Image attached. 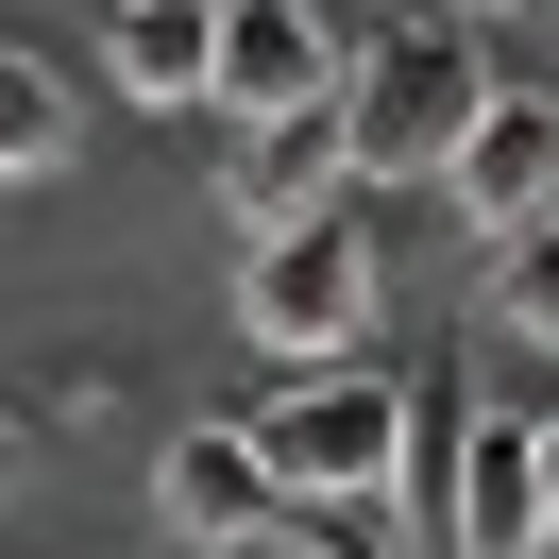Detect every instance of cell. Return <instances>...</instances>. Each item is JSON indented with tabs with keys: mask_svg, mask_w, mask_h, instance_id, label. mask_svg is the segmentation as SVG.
Masks as SVG:
<instances>
[{
	"mask_svg": "<svg viewBox=\"0 0 559 559\" xmlns=\"http://www.w3.org/2000/svg\"><path fill=\"white\" fill-rule=\"evenodd\" d=\"M373 288H390L373 221H356V204H306V221H272V238H238V340L288 356V373H356Z\"/></svg>",
	"mask_w": 559,
	"mask_h": 559,
	"instance_id": "6da1fadb",
	"label": "cell"
},
{
	"mask_svg": "<svg viewBox=\"0 0 559 559\" xmlns=\"http://www.w3.org/2000/svg\"><path fill=\"white\" fill-rule=\"evenodd\" d=\"M254 457L288 475V509H390L407 491V390L390 373H288L254 407Z\"/></svg>",
	"mask_w": 559,
	"mask_h": 559,
	"instance_id": "7a4b0ae2",
	"label": "cell"
},
{
	"mask_svg": "<svg viewBox=\"0 0 559 559\" xmlns=\"http://www.w3.org/2000/svg\"><path fill=\"white\" fill-rule=\"evenodd\" d=\"M340 103H356V187H441L457 136L491 119V69H475L457 35H373Z\"/></svg>",
	"mask_w": 559,
	"mask_h": 559,
	"instance_id": "3957f363",
	"label": "cell"
},
{
	"mask_svg": "<svg viewBox=\"0 0 559 559\" xmlns=\"http://www.w3.org/2000/svg\"><path fill=\"white\" fill-rule=\"evenodd\" d=\"M340 17L322 0H221V119H306V103H340Z\"/></svg>",
	"mask_w": 559,
	"mask_h": 559,
	"instance_id": "277c9868",
	"label": "cell"
},
{
	"mask_svg": "<svg viewBox=\"0 0 559 559\" xmlns=\"http://www.w3.org/2000/svg\"><path fill=\"white\" fill-rule=\"evenodd\" d=\"M441 543L457 559H543L559 509H543V424H457V475H441Z\"/></svg>",
	"mask_w": 559,
	"mask_h": 559,
	"instance_id": "5b68a950",
	"label": "cell"
},
{
	"mask_svg": "<svg viewBox=\"0 0 559 559\" xmlns=\"http://www.w3.org/2000/svg\"><path fill=\"white\" fill-rule=\"evenodd\" d=\"M457 221L475 238H525V221H559V85H491V119L457 136Z\"/></svg>",
	"mask_w": 559,
	"mask_h": 559,
	"instance_id": "8992f818",
	"label": "cell"
},
{
	"mask_svg": "<svg viewBox=\"0 0 559 559\" xmlns=\"http://www.w3.org/2000/svg\"><path fill=\"white\" fill-rule=\"evenodd\" d=\"M153 509H170L187 559H221V543H254V525H288V475L254 457V424H187V441L153 457Z\"/></svg>",
	"mask_w": 559,
	"mask_h": 559,
	"instance_id": "52a82bcc",
	"label": "cell"
},
{
	"mask_svg": "<svg viewBox=\"0 0 559 559\" xmlns=\"http://www.w3.org/2000/svg\"><path fill=\"white\" fill-rule=\"evenodd\" d=\"M340 187H356V103H306V119H254V136H238L221 204H238V238H272V221L340 204Z\"/></svg>",
	"mask_w": 559,
	"mask_h": 559,
	"instance_id": "ba28073f",
	"label": "cell"
},
{
	"mask_svg": "<svg viewBox=\"0 0 559 559\" xmlns=\"http://www.w3.org/2000/svg\"><path fill=\"white\" fill-rule=\"evenodd\" d=\"M103 69L136 85V103H221V0H119Z\"/></svg>",
	"mask_w": 559,
	"mask_h": 559,
	"instance_id": "9c48e42d",
	"label": "cell"
},
{
	"mask_svg": "<svg viewBox=\"0 0 559 559\" xmlns=\"http://www.w3.org/2000/svg\"><path fill=\"white\" fill-rule=\"evenodd\" d=\"M85 136V103H69V69H51L35 35H0V187H35L51 153Z\"/></svg>",
	"mask_w": 559,
	"mask_h": 559,
	"instance_id": "30bf717a",
	"label": "cell"
},
{
	"mask_svg": "<svg viewBox=\"0 0 559 559\" xmlns=\"http://www.w3.org/2000/svg\"><path fill=\"white\" fill-rule=\"evenodd\" d=\"M221 559H340L322 525H254V543H221Z\"/></svg>",
	"mask_w": 559,
	"mask_h": 559,
	"instance_id": "8fae6325",
	"label": "cell"
},
{
	"mask_svg": "<svg viewBox=\"0 0 559 559\" xmlns=\"http://www.w3.org/2000/svg\"><path fill=\"white\" fill-rule=\"evenodd\" d=\"M17 475H35V457H17V407H0V491H17Z\"/></svg>",
	"mask_w": 559,
	"mask_h": 559,
	"instance_id": "7c38bea8",
	"label": "cell"
},
{
	"mask_svg": "<svg viewBox=\"0 0 559 559\" xmlns=\"http://www.w3.org/2000/svg\"><path fill=\"white\" fill-rule=\"evenodd\" d=\"M543 509H559V424H543Z\"/></svg>",
	"mask_w": 559,
	"mask_h": 559,
	"instance_id": "4fadbf2b",
	"label": "cell"
},
{
	"mask_svg": "<svg viewBox=\"0 0 559 559\" xmlns=\"http://www.w3.org/2000/svg\"><path fill=\"white\" fill-rule=\"evenodd\" d=\"M441 17H475V0H441Z\"/></svg>",
	"mask_w": 559,
	"mask_h": 559,
	"instance_id": "5bb4252c",
	"label": "cell"
}]
</instances>
